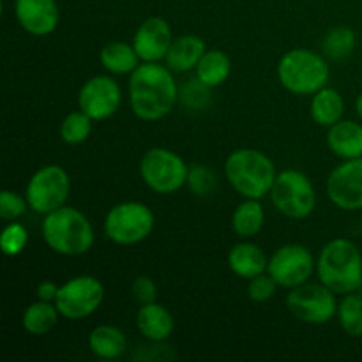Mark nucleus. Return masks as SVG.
I'll return each mask as SVG.
<instances>
[{"instance_id":"f257e3e1","label":"nucleus","mask_w":362,"mask_h":362,"mask_svg":"<svg viewBox=\"0 0 362 362\" xmlns=\"http://www.w3.org/2000/svg\"><path fill=\"white\" fill-rule=\"evenodd\" d=\"M179 99L172 69L158 62H141L129 78V105L144 122L165 119Z\"/></svg>"},{"instance_id":"f03ea898","label":"nucleus","mask_w":362,"mask_h":362,"mask_svg":"<svg viewBox=\"0 0 362 362\" xmlns=\"http://www.w3.org/2000/svg\"><path fill=\"white\" fill-rule=\"evenodd\" d=\"M320 283L336 296L354 293L362 281V253L350 239H334L322 247L317 260Z\"/></svg>"},{"instance_id":"7ed1b4c3","label":"nucleus","mask_w":362,"mask_h":362,"mask_svg":"<svg viewBox=\"0 0 362 362\" xmlns=\"http://www.w3.org/2000/svg\"><path fill=\"white\" fill-rule=\"evenodd\" d=\"M41 230L46 246L62 257H80L94 244L92 223L83 212L67 205L46 214Z\"/></svg>"},{"instance_id":"20e7f679","label":"nucleus","mask_w":362,"mask_h":362,"mask_svg":"<svg viewBox=\"0 0 362 362\" xmlns=\"http://www.w3.org/2000/svg\"><path fill=\"white\" fill-rule=\"evenodd\" d=\"M225 175L230 186L244 198L262 200L276 180L272 159L257 148H237L226 158Z\"/></svg>"},{"instance_id":"39448f33","label":"nucleus","mask_w":362,"mask_h":362,"mask_svg":"<svg viewBox=\"0 0 362 362\" xmlns=\"http://www.w3.org/2000/svg\"><path fill=\"white\" fill-rule=\"evenodd\" d=\"M329 71L324 55L308 48H293L279 59L278 78L283 88L297 95H313L327 87Z\"/></svg>"},{"instance_id":"423d86ee","label":"nucleus","mask_w":362,"mask_h":362,"mask_svg":"<svg viewBox=\"0 0 362 362\" xmlns=\"http://www.w3.org/2000/svg\"><path fill=\"white\" fill-rule=\"evenodd\" d=\"M156 226V216L141 202L113 205L105 218V233L119 246H134L147 239Z\"/></svg>"},{"instance_id":"0eeeda50","label":"nucleus","mask_w":362,"mask_h":362,"mask_svg":"<svg viewBox=\"0 0 362 362\" xmlns=\"http://www.w3.org/2000/svg\"><path fill=\"white\" fill-rule=\"evenodd\" d=\"M271 200L276 211L288 219H306L317 207V193L306 173L283 170L271 187Z\"/></svg>"},{"instance_id":"6e6552de","label":"nucleus","mask_w":362,"mask_h":362,"mask_svg":"<svg viewBox=\"0 0 362 362\" xmlns=\"http://www.w3.org/2000/svg\"><path fill=\"white\" fill-rule=\"evenodd\" d=\"M189 166L177 152L165 147L148 148L140 161V175L148 189L173 194L187 184Z\"/></svg>"},{"instance_id":"1a4fd4ad","label":"nucleus","mask_w":362,"mask_h":362,"mask_svg":"<svg viewBox=\"0 0 362 362\" xmlns=\"http://www.w3.org/2000/svg\"><path fill=\"white\" fill-rule=\"evenodd\" d=\"M286 308L297 320L310 325H324L338 315L336 293L324 283L306 281L290 288Z\"/></svg>"},{"instance_id":"9d476101","label":"nucleus","mask_w":362,"mask_h":362,"mask_svg":"<svg viewBox=\"0 0 362 362\" xmlns=\"http://www.w3.org/2000/svg\"><path fill=\"white\" fill-rule=\"evenodd\" d=\"M71 191V179L59 165H46L30 177L25 189V198L30 211L37 214H49L64 207Z\"/></svg>"},{"instance_id":"9b49d317","label":"nucleus","mask_w":362,"mask_h":362,"mask_svg":"<svg viewBox=\"0 0 362 362\" xmlns=\"http://www.w3.org/2000/svg\"><path fill=\"white\" fill-rule=\"evenodd\" d=\"M105 299V286L94 276H76L64 285L57 293L55 306L60 317L67 320H83L99 310Z\"/></svg>"},{"instance_id":"f8f14e48","label":"nucleus","mask_w":362,"mask_h":362,"mask_svg":"<svg viewBox=\"0 0 362 362\" xmlns=\"http://www.w3.org/2000/svg\"><path fill=\"white\" fill-rule=\"evenodd\" d=\"M317 271L313 255L303 244H285L278 247L269 258L267 272L283 288H296L310 281Z\"/></svg>"},{"instance_id":"ddd939ff","label":"nucleus","mask_w":362,"mask_h":362,"mask_svg":"<svg viewBox=\"0 0 362 362\" xmlns=\"http://www.w3.org/2000/svg\"><path fill=\"white\" fill-rule=\"evenodd\" d=\"M122 103V90L110 76H92L78 92V106L94 122L110 119L117 113Z\"/></svg>"},{"instance_id":"4468645a","label":"nucleus","mask_w":362,"mask_h":362,"mask_svg":"<svg viewBox=\"0 0 362 362\" xmlns=\"http://www.w3.org/2000/svg\"><path fill=\"white\" fill-rule=\"evenodd\" d=\"M327 197L341 211H361L362 158L345 159L329 173Z\"/></svg>"},{"instance_id":"2eb2a0df","label":"nucleus","mask_w":362,"mask_h":362,"mask_svg":"<svg viewBox=\"0 0 362 362\" xmlns=\"http://www.w3.org/2000/svg\"><path fill=\"white\" fill-rule=\"evenodd\" d=\"M173 42L172 27L161 16H151L136 28L133 46L141 62H159Z\"/></svg>"},{"instance_id":"dca6fc26","label":"nucleus","mask_w":362,"mask_h":362,"mask_svg":"<svg viewBox=\"0 0 362 362\" xmlns=\"http://www.w3.org/2000/svg\"><path fill=\"white\" fill-rule=\"evenodd\" d=\"M14 14L21 28L35 37L52 34L60 18L57 0H16Z\"/></svg>"},{"instance_id":"f3484780","label":"nucleus","mask_w":362,"mask_h":362,"mask_svg":"<svg viewBox=\"0 0 362 362\" xmlns=\"http://www.w3.org/2000/svg\"><path fill=\"white\" fill-rule=\"evenodd\" d=\"M136 327L145 339L163 343L172 336L175 320L165 306L158 303L141 304L136 313Z\"/></svg>"},{"instance_id":"a211bd4d","label":"nucleus","mask_w":362,"mask_h":362,"mask_svg":"<svg viewBox=\"0 0 362 362\" xmlns=\"http://www.w3.org/2000/svg\"><path fill=\"white\" fill-rule=\"evenodd\" d=\"M269 258L260 246L253 243H239L230 250L228 267L235 276L253 279L267 272Z\"/></svg>"},{"instance_id":"6ab92c4d","label":"nucleus","mask_w":362,"mask_h":362,"mask_svg":"<svg viewBox=\"0 0 362 362\" xmlns=\"http://www.w3.org/2000/svg\"><path fill=\"white\" fill-rule=\"evenodd\" d=\"M327 145L343 161L362 158V124L341 119L329 127Z\"/></svg>"},{"instance_id":"aec40b11","label":"nucleus","mask_w":362,"mask_h":362,"mask_svg":"<svg viewBox=\"0 0 362 362\" xmlns=\"http://www.w3.org/2000/svg\"><path fill=\"white\" fill-rule=\"evenodd\" d=\"M205 52H207V46L202 37L194 34L180 35V37L173 39L172 46L166 53V66L173 73H187L191 69H197Z\"/></svg>"},{"instance_id":"412c9836","label":"nucleus","mask_w":362,"mask_h":362,"mask_svg":"<svg viewBox=\"0 0 362 362\" xmlns=\"http://www.w3.org/2000/svg\"><path fill=\"white\" fill-rule=\"evenodd\" d=\"M88 346L99 359H119L127 352V338L115 325H98L88 336Z\"/></svg>"},{"instance_id":"4be33fe9","label":"nucleus","mask_w":362,"mask_h":362,"mask_svg":"<svg viewBox=\"0 0 362 362\" xmlns=\"http://www.w3.org/2000/svg\"><path fill=\"white\" fill-rule=\"evenodd\" d=\"M311 119L318 124V126L331 127L336 122L343 119L345 113V101H343L341 94L336 88L324 87L313 94L311 99Z\"/></svg>"},{"instance_id":"5701e85b","label":"nucleus","mask_w":362,"mask_h":362,"mask_svg":"<svg viewBox=\"0 0 362 362\" xmlns=\"http://www.w3.org/2000/svg\"><path fill=\"white\" fill-rule=\"evenodd\" d=\"M60 311L55 306V303L37 299L30 306L25 308L23 317H21V325L25 332L32 336H45L55 329L59 322Z\"/></svg>"},{"instance_id":"b1692460","label":"nucleus","mask_w":362,"mask_h":362,"mask_svg":"<svg viewBox=\"0 0 362 362\" xmlns=\"http://www.w3.org/2000/svg\"><path fill=\"white\" fill-rule=\"evenodd\" d=\"M103 67L112 74H131L140 66V57L133 45L124 41H112L99 53Z\"/></svg>"},{"instance_id":"393cba45","label":"nucleus","mask_w":362,"mask_h":362,"mask_svg":"<svg viewBox=\"0 0 362 362\" xmlns=\"http://www.w3.org/2000/svg\"><path fill=\"white\" fill-rule=\"evenodd\" d=\"M232 73V60L221 49H207L197 66V78L214 88L225 83Z\"/></svg>"},{"instance_id":"a878e982","label":"nucleus","mask_w":362,"mask_h":362,"mask_svg":"<svg viewBox=\"0 0 362 362\" xmlns=\"http://www.w3.org/2000/svg\"><path fill=\"white\" fill-rule=\"evenodd\" d=\"M265 212L260 200L246 198L243 204L237 205L232 216V228L243 239H251L264 228Z\"/></svg>"},{"instance_id":"bb28decb","label":"nucleus","mask_w":362,"mask_h":362,"mask_svg":"<svg viewBox=\"0 0 362 362\" xmlns=\"http://www.w3.org/2000/svg\"><path fill=\"white\" fill-rule=\"evenodd\" d=\"M338 318L343 331L352 338H362V297L357 292L343 296L338 304Z\"/></svg>"},{"instance_id":"cd10ccee","label":"nucleus","mask_w":362,"mask_h":362,"mask_svg":"<svg viewBox=\"0 0 362 362\" xmlns=\"http://www.w3.org/2000/svg\"><path fill=\"white\" fill-rule=\"evenodd\" d=\"M357 37L356 32L349 27H336L325 34L324 42H322V49L331 59H345L350 53L356 49Z\"/></svg>"},{"instance_id":"c85d7f7f","label":"nucleus","mask_w":362,"mask_h":362,"mask_svg":"<svg viewBox=\"0 0 362 362\" xmlns=\"http://www.w3.org/2000/svg\"><path fill=\"white\" fill-rule=\"evenodd\" d=\"M92 122L94 120L81 110L71 112L69 115L64 117L62 124H60V138L67 145L83 144L92 133Z\"/></svg>"},{"instance_id":"c756f323","label":"nucleus","mask_w":362,"mask_h":362,"mask_svg":"<svg viewBox=\"0 0 362 362\" xmlns=\"http://www.w3.org/2000/svg\"><path fill=\"white\" fill-rule=\"evenodd\" d=\"M28 232L21 223L11 221L4 226L0 235V250L6 257H18L27 247Z\"/></svg>"},{"instance_id":"7c9ffc66","label":"nucleus","mask_w":362,"mask_h":362,"mask_svg":"<svg viewBox=\"0 0 362 362\" xmlns=\"http://www.w3.org/2000/svg\"><path fill=\"white\" fill-rule=\"evenodd\" d=\"M187 187L193 191L197 197H207L216 189V175L209 166L193 165L189 166L187 173Z\"/></svg>"},{"instance_id":"2f4dec72","label":"nucleus","mask_w":362,"mask_h":362,"mask_svg":"<svg viewBox=\"0 0 362 362\" xmlns=\"http://www.w3.org/2000/svg\"><path fill=\"white\" fill-rule=\"evenodd\" d=\"M27 209H30L27 198H21L20 194L9 189H4L0 193V218L4 221H16L27 212Z\"/></svg>"},{"instance_id":"473e14b6","label":"nucleus","mask_w":362,"mask_h":362,"mask_svg":"<svg viewBox=\"0 0 362 362\" xmlns=\"http://www.w3.org/2000/svg\"><path fill=\"white\" fill-rule=\"evenodd\" d=\"M278 283L269 276V272L257 276V278L250 279V285H247V297H250L253 303H267L272 297L276 296V290H278Z\"/></svg>"},{"instance_id":"72a5a7b5","label":"nucleus","mask_w":362,"mask_h":362,"mask_svg":"<svg viewBox=\"0 0 362 362\" xmlns=\"http://www.w3.org/2000/svg\"><path fill=\"white\" fill-rule=\"evenodd\" d=\"M209 88L211 87L202 83L197 78V80L191 81L182 88V103H186L189 108H202L209 99Z\"/></svg>"},{"instance_id":"f704fd0d","label":"nucleus","mask_w":362,"mask_h":362,"mask_svg":"<svg viewBox=\"0 0 362 362\" xmlns=\"http://www.w3.org/2000/svg\"><path fill=\"white\" fill-rule=\"evenodd\" d=\"M131 292H133V297L136 299V303L140 304H148L156 303V297H158V286L147 276H138L136 279L131 285Z\"/></svg>"},{"instance_id":"c9c22d12","label":"nucleus","mask_w":362,"mask_h":362,"mask_svg":"<svg viewBox=\"0 0 362 362\" xmlns=\"http://www.w3.org/2000/svg\"><path fill=\"white\" fill-rule=\"evenodd\" d=\"M60 286H57L53 281H42L39 283L35 288V296L41 300H48V303H55L57 293H59Z\"/></svg>"},{"instance_id":"e433bc0d","label":"nucleus","mask_w":362,"mask_h":362,"mask_svg":"<svg viewBox=\"0 0 362 362\" xmlns=\"http://www.w3.org/2000/svg\"><path fill=\"white\" fill-rule=\"evenodd\" d=\"M356 112L359 115V119L362 120V94H359V98L356 99Z\"/></svg>"},{"instance_id":"4c0bfd02","label":"nucleus","mask_w":362,"mask_h":362,"mask_svg":"<svg viewBox=\"0 0 362 362\" xmlns=\"http://www.w3.org/2000/svg\"><path fill=\"white\" fill-rule=\"evenodd\" d=\"M357 293H359V296L362 297V281H361V285H359V288H357Z\"/></svg>"}]
</instances>
